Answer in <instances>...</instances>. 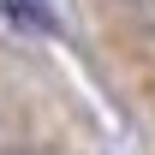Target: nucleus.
I'll list each match as a JSON object with an SVG mask.
<instances>
[{"label": "nucleus", "instance_id": "nucleus-1", "mask_svg": "<svg viewBox=\"0 0 155 155\" xmlns=\"http://www.w3.org/2000/svg\"><path fill=\"white\" fill-rule=\"evenodd\" d=\"M6 6V18L18 24V30H36V36H54V12L42 6V0H0Z\"/></svg>", "mask_w": 155, "mask_h": 155}, {"label": "nucleus", "instance_id": "nucleus-2", "mask_svg": "<svg viewBox=\"0 0 155 155\" xmlns=\"http://www.w3.org/2000/svg\"><path fill=\"white\" fill-rule=\"evenodd\" d=\"M0 155H36V149H0Z\"/></svg>", "mask_w": 155, "mask_h": 155}]
</instances>
